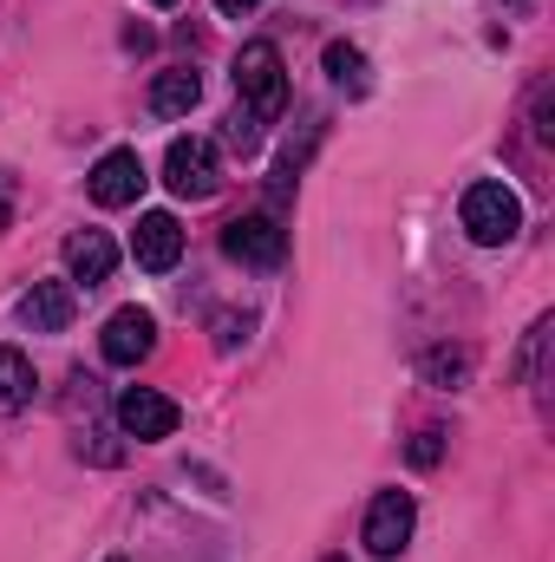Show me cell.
Listing matches in <instances>:
<instances>
[{"mask_svg":"<svg viewBox=\"0 0 555 562\" xmlns=\"http://www.w3.org/2000/svg\"><path fill=\"white\" fill-rule=\"evenodd\" d=\"M464 229H471V243H484V249H503V243H517V229H523V203H517V190L510 183H471L464 190Z\"/></svg>","mask_w":555,"mask_h":562,"instance_id":"1","label":"cell"},{"mask_svg":"<svg viewBox=\"0 0 555 562\" xmlns=\"http://www.w3.org/2000/svg\"><path fill=\"white\" fill-rule=\"evenodd\" d=\"M236 92H242V105L256 119H275L281 105H287V66H281V53L269 40H249L236 53Z\"/></svg>","mask_w":555,"mask_h":562,"instance_id":"2","label":"cell"},{"mask_svg":"<svg viewBox=\"0 0 555 562\" xmlns=\"http://www.w3.org/2000/svg\"><path fill=\"white\" fill-rule=\"evenodd\" d=\"M163 183H170L177 196H190V203L216 196V190H223V157H216V144L209 138H170V150H163Z\"/></svg>","mask_w":555,"mask_h":562,"instance_id":"3","label":"cell"},{"mask_svg":"<svg viewBox=\"0 0 555 562\" xmlns=\"http://www.w3.org/2000/svg\"><path fill=\"white\" fill-rule=\"evenodd\" d=\"M223 256L242 262V269H281V256H287V229H281V216H269V210L236 216V223L223 229Z\"/></svg>","mask_w":555,"mask_h":562,"instance_id":"4","label":"cell"},{"mask_svg":"<svg viewBox=\"0 0 555 562\" xmlns=\"http://www.w3.org/2000/svg\"><path fill=\"white\" fill-rule=\"evenodd\" d=\"M412 524H418V504L412 491H380L373 504H366V530H360V543H366V557L393 562L406 543H412Z\"/></svg>","mask_w":555,"mask_h":562,"instance_id":"5","label":"cell"},{"mask_svg":"<svg viewBox=\"0 0 555 562\" xmlns=\"http://www.w3.org/2000/svg\"><path fill=\"white\" fill-rule=\"evenodd\" d=\"M144 196V157L138 150H105L92 164V203L99 210H125Z\"/></svg>","mask_w":555,"mask_h":562,"instance_id":"6","label":"cell"},{"mask_svg":"<svg viewBox=\"0 0 555 562\" xmlns=\"http://www.w3.org/2000/svg\"><path fill=\"white\" fill-rule=\"evenodd\" d=\"M150 347H157V321L144 307H118L105 321V334H99V353L112 367H138V360H150Z\"/></svg>","mask_w":555,"mask_h":562,"instance_id":"7","label":"cell"},{"mask_svg":"<svg viewBox=\"0 0 555 562\" xmlns=\"http://www.w3.org/2000/svg\"><path fill=\"white\" fill-rule=\"evenodd\" d=\"M72 314H79L72 281H33V288L20 294V321H26L33 334H66V327H72Z\"/></svg>","mask_w":555,"mask_h":562,"instance_id":"8","label":"cell"},{"mask_svg":"<svg viewBox=\"0 0 555 562\" xmlns=\"http://www.w3.org/2000/svg\"><path fill=\"white\" fill-rule=\"evenodd\" d=\"M132 256H138V269H150V276L177 269V256H183V223H177L170 210H150V216H138Z\"/></svg>","mask_w":555,"mask_h":562,"instance_id":"9","label":"cell"},{"mask_svg":"<svg viewBox=\"0 0 555 562\" xmlns=\"http://www.w3.org/2000/svg\"><path fill=\"white\" fill-rule=\"evenodd\" d=\"M118 425L132 438H170L177 431V400H163L150 386H132V393H118Z\"/></svg>","mask_w":555,"mask_h":562,"instance_id":"10","label":"cell"},{"mask_svg":"<svg viewBox=\"0 0 555 562\" xmlns=\"http://www.w3.org/2000/svg\"><path fill=\"white\" fill-rule=\"evenodd\" d=\"M66 269H72V281H86V288L112 281V269H118V249H112V236H105V229H79V236L66 243Z\"/></svg>","mask_w":555,"mask_h":562,"instance_id":"11","label":"cell"},{"mask_svg":"<svg viewBox=\"0 0 555 562\" xmlns=\"http://www.w3.org/2000/svg\"><path fill=\"white\" fill-rule=\"evenodd\" d=\"M196 99H203V79H196L190 66L150 79V112H157V119H183V112H196Z\"/></svg>","mask_w":555,"mask_h":562,"instance_id":"12","label":"cell"},{"mask_svg":"<svg viewBox=\"0 0 555 562\" xmlns=\"http://www.w3.org/2000/svg\"><path fill=\"white\" fill-rule=\"evenodd\" d=\"M33 406V360L20 347H0V413Z\"/></svg>","mask_w":555,"mask_h":562,"instance_id":"13","label":"cell"},{"mask_svg":"<svg viewBox=\"0 0 555 562\" xmlns=\"http://www.w3.org/2000/svg\"><path fill=\"white\" fill-rule=\"evenodd\" d=\"M327 72H333V86H340V92H353V99L366 92V53H360V46L333 40V46H327Z\"/></svg>","mask_w":555,"mask_h":562,"instance_id":"14","label":"cell"},{"mask_svg":"<svg viewBox=\"0 0 555 562\" xmlns=\"http://www.w3.org/2000/svg\"><path fill=\"white\" fill-rule=\"evenodd\" d=\"M223 138L236 144V150H256V138H262V119H256L249 105H236V112H229V132H223Z\"/></svg>","mask_w":555,"mask_h":562,"instance_id":"15","label":"cell"},{"mask_svg":"<svg viewBox=\"0 0 555 562\" xmlns=\"http://www.w3.org/2000/svg\"><path fill=\"white\" fill-rule=\"evenodd\" d=\"M249 327H256L249 314H223V321H216V347H223V353H229V347H242V340H249Z\"/></svg>","mask_w":555,"mask_h":562,"instance_id":"16","label":"cell"},{"mask_svg":"<svg viewBox=\"0 0 555 562\" xmlns=\"http://www.w3.org/2000/svg\"><path fill=\"white\" fill-rule=\"evenodd\" d=\"M424 367H431V380H451V386H457V380H464V367H471V360H464V353H431V360H424Z\"/></svg>","mask_w":555,"mask_h":562,"instance_id":"17","label":"cell"},{"mask_svg":"<svg viewBox=\"0 0 555 562\" xmlns=\"http://www.w3.org/2000/svg\"><path fill=\"white\" fill-rule=\"evenodd\" d=\"M438 451H444V445H438V431H418V438H412V464H438Z\"/></svg>","mask_w":555,"mask_h":562,"instance_id":"18","label":"cell"},{"mask_svg":"<svg viewBox=\"0 0 555 562\" xmlns=\"http://www.w3.org/2000/svg\"><path fill=\"white\" fill-rule=\"evenodd\" d=\"M7 223H13V177L0 170V229H7Z\"/></svg>","mask_w":555,"mask_h":562,"instance_id":"19","label":"cell"},{"mask_svg":"<svg viewBox=\"0 0 555 562\" xmlns=\"http://www.w3.org/2000/svg\"><path fill=\"white\" fill-rule=\"evenodd\" d=\"M223 13H249V7H262V0H216Z\"/></svg>","mask_w":555,"mask_h":562,"instance_id":"20","label":"cell"},{"mask_svg":"<svg viewBox=\"0 0 555 562\" xmlns=\"http://www.w3.org/2000/svg\"><path fill=\"white\" fill-rule=\"evenodd\" d=\"M150 7H177V0H150Z\"/></svg>","mask_w":555,"mask_h":562,"instance_id":"21","label":"cell"},{"mask_svg":"<svg viewBox=\"0 0 555 562\" xmlns=\"http://www.w3.org/2000/svg\"><path fill=\"white\" fill-rule=\"evenodd\" d=\"M327 562H347V557H327Z\"/></svg>","mask_w":555,"mask_h":562,"instance_id":"22","label":"cell"},{"mask_svg":"<svg viewBox=\"0 0 555 562\" xmlns=\"http://www.w3.org/2000/svg\"><path fill=\"white\" fill-rule=\"evenodd\" d=\"M112 562H125V557H112Z\"/></svg>","mask_w":555,"mask_h":562,"instance_id":"23","label":"cell"}]
</instances>
